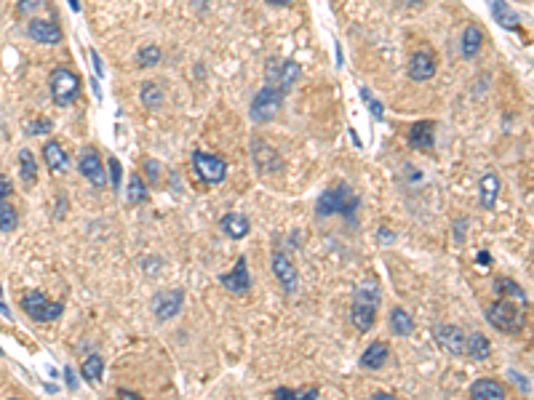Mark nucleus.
<instances>
[{
	"label": "nucleus",
	"instance_id": "nucleus-1",
	"mask_svg": "<svg viewBox=\"0 0 534 400\" xmlns=\"http://www.w3.org/2000/svg\"><path fill=\"white\" fill-rule=\"evenodd\" d=\"M380 302H382V291H380V281H377V278H364V281L358 283L355 297H353L350 320L361 334H369V331L374 328Z\"/></svg>",
	"mask_w": 534,
	"mask_h": 400
},
{
	"label": "nucleus",
	"instance_id": "nucleus-2",
	"mask_svg": "<svg viewBox=\"0 0 534 400\" xmlns=\"http://www.w3.org/2000/svg\"><path fill=\"white\" fill-rule=\"evenodd\" d=\"M358 203H361L358 195L353 193L345 182H339V184H334L332 190L320 193V198L316 200V214H318L320 219H326V216L353 219L355 211H358Z\"/></svg>",
	"mask_w": 534,
	"mask_h": 400
},
{
	"label": "nucleus",
	"instance_id": "nucleus-3",
	"mask_svg": "<svg viewBox=\"0 0 534 400\" xmlns=\"http://www.w3.org/2000/svg\"><path fill=\"white\" fill-rule=\"evenodd\" d=\"M487 320L503 334H519L526 326V312L510 299H500L487 307Z\"/></svg>",
	"mask_w": 534,
	"mask_h": 400
},
{
	"label": "nucleus",
	"instance_id": "nucleus-4",
	"mask_svg": "<svg viewBox=\"0 0 534 400\" xmlns=\"http://www.w3.org/2000/svg\"><path fill=\"white\" fill-rule=\"evenodd\" d=\"M48 89L57 107H70L80 96V77L70 67H57L48 77Z\"/></svg>",
	"mask_w": 534,
	"mask_h": 400
},
{
	"label": "nucleus",
	"instance_id": "nucleus-5",
	"mask_svg": "<svg viewBox=\"0 0 534 400\" xmlns=\"http://www.w3.org/2000/svg\"><path fill=\"white\" fill-rule=\"evenodd\" d=\"M283 96H286V91L278 89V86H267L265 83V89L257 91V96L251 99V107H249V115L254 123H270V120L281 112V107H283Z\"/></svg>",
	"mask_w": 534,
	"mask_h": 400
},
{
	"label": "nucleus",
	"instance_id": "nucleus-6",
	"mask_svg": "<svg viewBox=\"0 0 534 400\" xmlns=\"http://www.w3.org/2000/svg\"><path fill=\"white\" fill-rule=\"evenodd\" d=\"M22 310H24V315L32 318L35 323H51V320L61 318L64 304H61V302H51L43 291H27V294L22 297Z\"/></svg>",
	"mask_w": 534,
	"mask_h": 400
},
{
	"label": "nucleus",
	"instance_id": "nucleus-7",
	"mask_svg": "<svg viewBox=\"0 0 534 400\" xmlns=\"http://www.w3.org/2000/svg\"><path fill=\"white\" fill-rule=\"evenodd\" d=\"M193 171L200 182L206 184H222L228 179V163L219 158V155H212V152H193Z\"/></svg>",
	"mask_w": 534,
	"mask_h": 400
},
{
	"label": "nucleus",
	"instance_id": "nucleus-8",
	"mask_svg": "<svg viewBox=\"0 0 534 400\" xmlns=\"http://www.w3.org/2000/svg\"><path fill=\"white\" fill-rule=\"evenodd\" d=\"M270 265H273V275L278 278L281 288H283L286 294H297V291H299V272H297V265L291 262L289 253L281 251V249L273 251Z\"/></svg>",
	"mask_w": 534,
	"mask_h": 400
},
{
	"label": "nucleus",
	"instance_id": "nucleus-9",
	"mask_svg": "<svg viewBox=\"0 0 534 400\" xmlns=\"http://www.w3.org/2000/svg\"><path fill=\"white\" fill-rule=\"evenodd\" d=\"M302 75V67L297 61L289 59H270L267 61V86H278V89L289 91Z\"/></svg>",
	"mask_w": 534,
	"mask_h": 400
},
{
	"label": "nucleus",
	"instance_id": "nucleus-10",
	"mask_svg": "<svg viewBox=\"0 0 534 400\" xmlns=\"http://www.w3.org/2000/svg\"><path fill=\"white\" fill-rule=\"evenodd\" d=\"M251 158H254V165H257L260 174H275V171L283 168L281 152L273 145L262 142V139H251Z\"/></svg>",
	"mask_w": 534,
	"mask_h": 400
},
{
	"label": "nucleus",
	"instance_id": "nucleus-11",
	"mask_svg": "<svg viewBox=\"0 0 534 400\" xmlns=\"http://www.w3.org/2000/svg\"><path fill=\"white\" fill-rule=\"evenodd\" d=\"M182 302H184V291L182 288H166L161 294L153 297V312L158 320H171L177 318L179 310H182Z\"/></svg>",
	"mask_w": 534,
	"mask_h": 400
},
{
	"label": "nucleus",
	"instance_id": "nucleus-12",
	"mask_svg": "<svg viewBox=\"0 0 534 400\" xmlns=\"http://www.w3.org/2000/svg\"><path fill=\"white\" fill-rule=\"evenodd\" d=\"M433 339L438 341V347L446 350L449 355L465 353V334H462V328L452 326V323H441V326L433 328Z\"/></svg>",
	"mask_w": 534,
	"mask_h": 400
},
{
	"label": "nucleus",
	"instance_id": "nucleus-13",
	"mask_svg": "<svg viewBox=\"0 0 534 400\" xmlns=\"http://www.w3.org/2000/svg\"><path fill=\"white\" fill-rule=\"evenodd\" d=\"M77 171L89 179L96 190L107 184V174H105V163H102V155H99V152H94V149H86V152L80 155V161H77Z\"/></svg>",
	"mask_w": 534,
	"mask_h": 400
},
{
	"label": "nucleus",
	"instance_id": "nucleus-14",
	"mask_svg": "<svg viewBox=\"0 0 534 400\" xmlns=\"http://www.w3.org/2000/svg\"><path fill=\"white\" fill-rule=\"evenodd\" d=\"M219 283L228 288L230 294H235V297H244L249 294V288H251V278H249V265H246V256H241L235 267H232V272L228 275H219Z\"/></svg>",
	"mask_w": 534,
	"mask_h": 400
},
{
	"label": "nucleus",
	"instance_id": "nucleus-15",
	"mask_svg": "<svg viewBox=\"0 0 534 400\" xmlns=\"http://www.w3.org/2000/svg\"><path fill=\"white\" fill-rule=\"evenodd\" d=\"M489 11L494 16V22L510 32H521V16L516 14V8H510L507 0H487Z\"/></svg>",
	"mask_w": 534,
	"mask_h": 400
},
{
	"label": "nucleus",
	"instance_id": "nucleus-16",
	"mask_svg": "<svg viewBox=\"0 0 534 400\" xmlns=\"http://www.w3.org/2000/svg\"><path fill=\"white\" fill-rule=\"evenodd\" d=\"M27 35H30L35 43H43V45H57L61 40V32L54 22L48 19H32L27 24Z\"/></svg>",
	"mask_w": 534,
	"mask_h": 400
},
{
	"label": "nucleus",
	"instance_id": "nucleus-17",
	"mask_svg": "<svg viewBox=\"0 0 534 400\" xmlns=\"http://www.w3.org/2000/svg\"><path fill=\"white\" fill-rule=\"evenodd\" d=\"M409 75H412L414 80H430L436 75V57H433V51H427V48L414 51L412 59H409Z\"/></svg>",
	"mask_w": 534,
	"mask_h": 400
},
{
	"label": "nucleus",
	"instance_id": "nucleus-18",
	"mask_svg": "<svg viewBox=\"0 0 534 400\" xmlns=\"http://www.w3.org/2000/svg\"><path fill=\"white\" fill-rule=\"evenodd\" d=\"M409 145L420 152H430L436 145V123L433 120H420L414 123L412 131H409Z\"/></svg>",
	"mask_w": 534,
	"mask_h": 400
},
{
	"label": "nucleus",
	"instance_id": "nucleus-19",
	"mask_svg": "<svg viewBox=\"0 0 534 400\" xmlns=\"http://www.w3.org/2000/svg\"><path fill=\"white\" fill-rule=\"evenodd\" d=\"M43 158H46V165L51 168V174H64L70 168V155L64 152L57 139H48L43 145Z\"/></svg>",
	"mask_w": 534,
	"mask_h": 400
},
{
	"label": "nucleus",
	"instance_id": "nucleus-20",
	"mask_svg": "<svg viewBox=\"0 0 534 400\" xmlns=\"http://www.w3.org/2000/svg\"><path fill=\"white\" fill-rule=\"evenodd\" d=\"M387 360H390V347H387V341H374V344H369L366 350H364V355H361V369L380 371Z\"/></svg>",
	"mask_w": 534,
	"mask_h": 400
},
{
	"label": "nucleus",
	"instance_id": "nucleus-21",
	"mask_svg": "<svg viewBox=\"0 0 534 400\" xmlns=\"http://www.w3.org/2000/svg\"><path fill=\"white\" fill-rule=\"evenodd\" d=\"M219 227H222V232H225L230 240H244V237L251 232V222L246 219L244 214H225V216L219 219Z\"/></svg>",
	"mask_w": 534,
	"mask_h": 400
},
{
	"label": "nucleus",
	"instance_id": "nucleus-22",
	"mask_svg": "<svg viewBox=\"0 0 534 400\" xmlns=\"http://www.w3.org/2000/svg\"><path fill=\"white\" fill-rule=\"evenodd\" d=\"M470 400H505V387L497 379H478L470 387Z\"/></svg>",
	"mask_w": 534,
	"mask_h": 400
},
{
	"label": "nucleus",
	"instance_id": "nucleus-23",
	"mask_svg": "<svg viewBox=\"0 0 534 400\" xmlns=\"http://www.w3.org/2000/svg\"><path fill=\"white\" fill-rule=\"evenodd\" d=\"M80 376H83V382H86V385H91V387L99 385V382H102V376H105V357L91 353V355L80 363Z\"/></svg>",
	"mask_w": 534,
	"mask_h": 400
},
{
	"label": "nucleus",
	"instance_id": "nucleus-24",
	"mask_svg": "<svg viewBox=\"0 0 534 400\" xmlns=\"http://www.w3.org/2000/svg\"><path fill=\"white\" fill-rule=\"evenodd\" d=\"M481 45H484V32L478 24H468L465 32H462V57L465 59H475L478 57V51H481Z\"/></svg>",
	"mask_w": 534,
	"mask_h": 400
},
{
	"label": "nucleus",
	"instance_id": "nucleus-25",
	"mask_svg": "<svg viewBox=\"0 0 534 400\" xmlns=\"http://www.w3.org/2000/svg\"><path fill=\"white\" fill-rule=\"evenodd\" d=\"M497 198H500V177L497 174H484L481 177V208H487V211H491V208L497 206Z\"/></svg>",
	"mask_w": 534,
	"mask_h": 400
},
{
	"label": "nucleus",
	"instance_id": "nucleus-26",
	"mask_svg": "<svg viewBox=\"0 0 534 400\" xmlns=\"http://www.w3.org/2000/svg\"><path fill=\"white\" fill-rule=\"evenodd\" d=\"M465 353L473 357V360H487L491 355V341L481 334V331H475L470 334L468 339H465Z\"/></svg>",
	"mask_w": 534,
	"mask_h": 400
},
{
	"label": "nucleus",
	"instance_id": "nucleus-27",
	"mask_svg": "<svg viewBox=\"0 0 534 400\" xmlns=\"http://www.w3.org/2000/svg\"><path fill=\"white\" fill-rule=\"evenodd\" d=\"M390 331L396 336H409L414 331V318L403 307H393L390 310Z\"/></svg>",
	"mask_w": 534,
	"mask_h": 400
},
{
	"label": "nucleus",
	"instance_id": "nucleus-28",
	"mask_svg": "<svg viewBox=\"0 0 534 400\" xmlns=\"http://www.w3.org/2000/svg\"><path fill=\"white\" fill-rule=\"evenodd\" d=\"M494 291H497V294H500L503 299L505 297L516 299V302H519V304H524V307L529 304V297H526V291H524V288H521V286L513 281V278H500V281L494 283Z\"/></svg>",
	"mask_w": 534,
	"mask_h": 400
},
{
	"label": "nucleus",
	"instance_id": "nucleus-29",
	"mask_svg": "<svg viewBox=\"0 0 534 400\" xmlns=\"http://www.w3.org/2000/svg\"><path fill=\"white\" fill-rule=\"evenodd\" d=\"M139 99H142V104L147 110H158L163 104V89L158 83H153V80H144L142 89H139Z\"/></svg>",
	"mask_w": 534,
	"mask_h": 400
},
{
	"label": "nucleus",
	"instance_id": "nucleus-30",
	"mask_svg": "<svg viewBox=\"0 0 534 400\" xmlns=\"http://www.w3.org/2000/svg\"><path fill=\"white\" fill-rule=\"evenodd\" d=\"M275 400H318V387H302V390H289V387H278L273 390Z\"/></svg>",
	"mask_w": 534,
	"mask_h": 400
},
{
	"label": "nucleus",
	"instance_id": "nucleus-31",
	"mask_svg": "<svg viewBox=\"0 0 534 400\" xmlns=\"http://www.w3.org/2000/svg\"><path fill=\"white\" fill-rule=\"evenodd\" d=\"M19 174L24 179V184H35V179H38V161L30 149L19 152Z\"/></svg>",
	"mask_w": 534,
	"mask_h": 400
},
{
	"label": "nucleus",
	"instance_id": "nucleus-32",
	"mask_svg": "<svg viewBox=\"0 0 534 400\" xmlns=\"http://www.w3.org/2000/svg\"><path fill=\"white\" fill-rule=\"evenodd\" d=\"M147 184H144V179L134 174V177L128 179V203L131 206H137V203H144L147 200Z\"/></svg>",
	"mask_w": 534,
	"mask_h": 400
},
{
	"label": "nucleus",
	"instance_id": "nucleus-33",
	"mask_svg": "<svg viewBox=\"0 0 534 400\" xmlns=\"http://www.w3.org/2000/svg\"><path fill=\"white\" fill-rule=\"evenodd\" d=\"M16 222H19L16 208L11 206L8 200H0V232H11V230H16Z\"/></svg>",
	"mask_w": 534,
	"mask_h": 400
},
{
	"label": "nucleus",
	"instance_id": "nucleus-34",
	"mask_svg": "<svg viewBox=\"0 0 534 400\" xmlns=\"http://www.w3.org/2000/svg\"><path fill=\"white\" fill-rule=\"evenodd\" d=\"M161 57H163V54H161L158 45H144V48L137 54V64L139 67H153V64L161 61Z\"/></svg>",
	"mask_w": 534,
	"mask_h": 400
},
{
	"label": "nucleus",
	"instance_id": "nucleus-35",
	"mask_svg": "<svg viewBox=\"0 0 534 400\" xmlns=\"http://www.w3.org/2000/svg\"><path fill=\"white\" fill-rule=\"evenodd\" d=\"M51 128H54V123L48 118L43 120H32V123H24V131L30 133V136H46V133H51Z\"/></svg>",
	"mask_w": 534,
	"mask_h": 400
},
{
	"label": "nucleus",
	"instance_id": "nucleus-36",
	"mask_svg": "<svg viewBox=\"0 0 534 400\" xmlns=\"http://www.w3.org/2000/svg\"><path fill=\"white\" fill-rule=\"evenodd\" d=\"M361 99L366 102V107L371 110V115L377 120L385 118V107H382V102H377V99H371V94H369V89H361Z\"/></svg>",
	"mask_w": 534,
	"mask_h": 400
},
{
	"label": "nucleus",
	"instance_id": "nucleus-37",
	"mask_svg": "<svg viewBox=\"0 0 534 400\" xmlns=\"http://www.w3.org/2000/svg\"><path fill=\"white\" fill-rule=\"evenodd\" d=\"M107 168H110V187L118 190V187H121V177H123V168L121 163H118V158H110Z\"/></svg>",
	"mask_w": 534,
	"mask_h": 400
},
{
	"label": "nucleus",
	"instance_id": "nucleus-38",
	"mask_svg": "<svg viewBox=\"0 0 534 400\" xmlns=\"http://www.w3.org/2000/svg\"><path fill=\"white\" fill-rule=\"evenodd\" d=\"M40 6H43V0H19V3H16L19 14H32V11H38Z\"/></svg>",
	"mask_w": 534,
	"mask_h": 400
},
{
	"label": "nucleus",
	"instance_id": "nucleus-39",
	"mask_svg": "<svg viewBox=\"0 0 534 400\" xmlns=\"http://www.w3.org/2000/svg\"><path fill=\"white\" fill-rule=\"evenodd\" d=\"M144 171H147L150 182H161V171H158V163H155L153 158H147V161H144Z\"/></svg>",
	"mask_w": 534,
	"mask_h": 400
},
{
	"label": "nucleus",
	"instance_id": "nucleus-40",
	"mask_svg": "<svg viewBox=\"0 0 534 400\" xmlns=\"http://www.w3.org/2000/svg\"><path fill=\"white\" fill-rule=\"evenodd\" d=\"M11 193H14V184H11V179L0 174V200H6V198H8Z\"/></svg>",
	"mask_w": 534,
	"mask_h": 400
},
{
	"label": "nucleus",
	"instance_id": "nucleus-41",
	"mask_svg": "<svg viewBox=\"0 0 534 400\" xmlns=\"http://www.w3.org/2000/svg\"><path fill=\"white\" fill-rule=\"evenodd\" d=\"M91 64H94V70H96V75L102 77V75H105V64H102V57H99L96 51H91Z\"/></svg>",
	"mask_w": 534,
	"mask_h": 400
},
{
	"label": "nucleus",
	"instance_id": "nucleus-42",
	"mask_svg": "<svg viewBox=\"0 0 534 400\" xmlns=\"http://www.w3.org/2000/svg\"><path fill=\"white\" fill-rule=\"evenodd\" d=\"M118 400H144V398H139V392H134V390H118Z\"/></svg>",
	"mask_w": 534,
	"mask_h": 400
},
{
	"label": "nucleus",
	"instance_id": "nucleus-43",
	"mask_svg": "<svg viewBox=\"0 0 534 400\" xmlns=\"http://www.w3.org/2000/svg\"><path fill=\"white\" fill-rule=\"evenodd\" d=\"M380 240L385 243V246H390V243H396V232H390V230H385V227H382V230H380Z\"/></svg>",
	"mask_w": 534,
	"mask_h": 400
},
{
	"label": "nucleus",
	"instance_id": "nucleus-44",
	"mask_svg": "<svg viewBox=\"0 0 534 400\" xmlns=\"http://www.w3.org/2000/svg\"><path fill=\"white\" fill-rule=\"evenodd\" d=\"M64 379H67V387L70 390H75L77 382H75V373H73V369H64Z\"/></svg>",
	"mask_w": 534,
	"mask_h": 400
},
{
	"label": "nucleus",
	"instance_id": "nucleus-45",
	"mask_svg": "<svg viewBox=\"0 0 534 400\" xmlns=\"http://www.w3.org/2000/svg\"><path fill=\"white\" fill-rule=\"evenodd\" d=\"M510 379H513L516 385H521V387H524V390H526V392H529V379H521V376H519V373H516V371H510Z\"/></svg>",
	"mask_w": 534,
	"mask_h": 400
},
{
	"label": "nucleus",
	"instance_id": "nucleus-46",
	"mask_svg": "<svg viewBox=\"0 0 534 400\" xmlns=\"http://www.w3.org/2000/svg\"><path fill=\"white\" fill-rule=\"evenodd\" d=\"M265 3H267V6H275V8H286L294 0H265Z\"/></svg>",
	"mask_w": 534,
	"mask_h": 400
},
{
	"label": "nucleus",
	"instance_id": "nucleus-47",
	"mask_svg": "<svg viewBox=\"0 0 534 400\" xmlns=\"http://www.w3.org/2000/svg\"><path fill=\"white\" fill-rule=\"evenodd\" d=\"M371 400H398L393 392H374V398Z\"/></svg>",
	"mask_w": 534,
	"mask_h": 400
},
{
	"label": "nucleus",
	"instance_id": "nucleus-48",
	"mask_svg": "<svg viewBox=\"0 0 534 400\" xmlns=\"http://www.w3.org/2000/svg\"><path fill=\"white\" fill-rule=\"evenodd\" d=\"M481 262H484V267H489V262H491V256H489L487 251H484V253H478V265H481Z\"/></svg>",
	"mask_w": 534,
	"mask_h": 400
},
{
	"label": "nucleus",
	"instance_id": "nucleus-49",
	"mask_svg": "<svg viewBox=\"0 0 534 400\" xmlns=\"http://www.w3.org/2000/svg\"><path fill=\"white\" fill-rule=\"evenodd\" d=\"M70 6H73V11H75V14L80 11V0H70Z\"/></svg>",
	"mask_w": 534,
	"mask_h": 400
},
{
	"label": "nucleus",
	"instance_id": "nucleus-50",
	"mask_svg": "<svg viewBox=\"0 0 534 400\" xmlns=\"http://www.w3.org/2000/svg\"><path fill=\"white\" fill-rule=\"evenodd\" d=\"M409 3H422V0H409Z\"/></svg>",
	"mask_w": 534,
	"mask_h": 400
},
{
	"label": "nucleus",
	"instance_id": "nucleus-51",
	"mask_svg": "<svg viewBox=\"0 0 534 400\" xmlns=\"http://www.w3.org/2000/svg\"><path fill=\"white\" fill-rule=\"evenodd\" d=\"M8 400H19V398H8Z\"/></svg>",
	"mask_w": 534,
	"mask_h": 400
}]
</instances>
